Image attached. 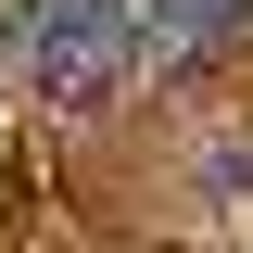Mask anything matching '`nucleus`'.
I'll return each instance as SVG.
<instances>
[{
	"label": "nucleus",
	"instance_id": "obj_1",
	"mask_svg": "<svg viewBox=\"0 0 253 253\" xmlns=\"http://www.w3.org/2000/svg\"><path fill=\"white\" fill-rule=\"evenodd\" d=\"M26 76H38V101H51L63 126H89L101 101L139 76V13H126V0H38Z\"/></svg>",
	"mask_w": 253,
	"mask_h": 253
},
{
	"label": "nucleus",
	"instance_id": "obj_2",
	"mask_svg": "<svg viewBox=\"0 0 253 253\" xmlns=\"http://www.w3.org/2000/svg\"><path fill=\"white\" fill-rule=\"evenodd\" d=\"M126 13H139V51H165V63H203L253 26V0H126Z\"/></svg>",
	"mask_w": 253,
	"mask_h": 253
}]
</instances>
